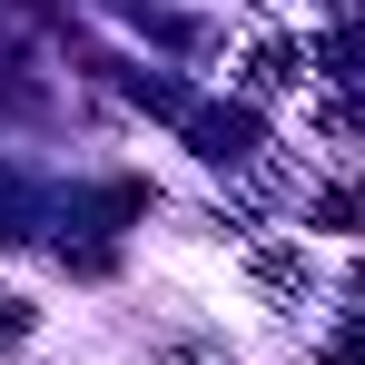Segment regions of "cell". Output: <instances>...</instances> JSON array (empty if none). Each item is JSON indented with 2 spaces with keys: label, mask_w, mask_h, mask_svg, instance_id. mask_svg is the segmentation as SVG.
Instances as JSON below:
<instances>
[{
  "label": "cell",
  "mask_w": 365,
  "mask_h": 365,
  "mask_svg": "<svg viewBox=\"0 0 365 365\" xmlns=\"http://www.w3.org/2000/svg\"><path fill=\"white\" fill-rule=\"evenodd\" d=\"M316 217H326V227H365V187H336V197H326Z\"/></svg>",
  "instance_id": "obj_1"
}]
</instances>
